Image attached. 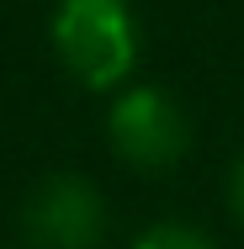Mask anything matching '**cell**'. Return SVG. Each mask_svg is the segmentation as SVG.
Wrapping results in <instances>:
<instances>
[{
    "mask_svg": "<svg viewBox=\"0 0 244 249\" xmlns=\"http://www.w3.org/2000/svg\"><path fill=\"white\" fill-rule=\"evenodd\" d=\"M48 37L64 74H75L85 90L128 85L138 64V16L128 0H58Z\"/></svg>",
    "mask_w": 244,
    "mask_h": 249,
    "instance_id": "1",
    "label": "cell"
},
{
    "mask_svg": "<svg viewBox=\"0 0 244 249\" xmlns=\"http://www.w3.org/2000/svg\"><path fill=\"white\" fill-rule=\"evenodd\" d=\"M106 138L138 175H165L191 154V117L159 85H128L106 111Z\"/></svg>",
    "mask_w": 244,
    "mask_h": 249,
    "instance_id": "2",
    "label": "cell"
},
{
    "mask_svg": "<svg viewBox=\"0 0 244 249\" xmlns=\"http://www.w3.org/2000/svg\"><path fill=\"white\" fill-rule=\"evenodd\" d=\"M21 249H101L106 196L85 175H48L21 201Z\"/></svg>",
    "mask_w": 244,
    "mask_h": 249,
    "instance_id": "3",
    "label": "cell"
},
{
    "mask_svg": "<svg viewBox=\"0 0 244 249\" xmlns=\"http://www.w3.org/2000/svg\"><path fill=\"white\" fill-rule=\"evenodd\" d=\"M133 249H218V244L202 228H191V223H154Z\"/></svg>",
    "mask_w": 244,
    "mask_h": 249,
    "instance_id": "4",
    "label": "cell"
},
{
    "mask_svg": "<svg viewBox=\"0 0 244 249\" xmlns=\"http://www.w3.org/2000/svg\"><path fill=\"white\" fill-rule=\"evenodd\" d=\"M228 212L244 223V154L234 159V170H228Z\"/></svg>",
    "mask_w": 244,
    "mask_h": 249,
    "instance_id": "5",
    "label": "cell"
}]
</instances>
